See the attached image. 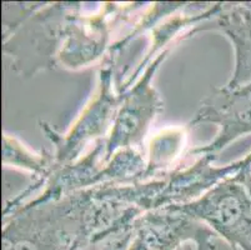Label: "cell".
Instances as JSON below:
<instances>
[{
    "mask_svg": "<svg viewBox=\"0 0 251 250\" xmlns=\"http://www.w3.org/2000/svg\"><path fill=\"white\" fill-rule=\"evenodd\" d=\"M94 196L90 189L3 213L1 250H81L89 244Z\"/></svg>",
    "mask_w": 251,
    "mask_h": 250,
    "instance_id": "6da1fadb",
    "label": "cell"
},
{
    "mask_svg": "<svg viewBox=\"0 0 251 250\" xmlns=\"http://www.w3.org/2000/svg\"><path fill=\"white\" fill-rule=\"evenodd\" d=\"M13 20H3V52L11 70L30 78L58 68V55L81 3H15Z\"/></svg>",
    "mask_w": 251,
    "mask_h": 250,
    "instance_id": "7a4b0ae2",
    "label": "cell"
},
{
    "mask_svg": "<svg viewBox=\"0 0 251 250\" xmlns=\"http://www.w3.org/2000/svg\"><path fill=\"white\" fill-rule=\"evenodd\" d=\"M120 54L109 50L98 75V90L83 113L64 134L56 132L47 121H39L40 129L54 145L56 165L69 164L80 158L81 151L91 141L105 139L111 130L125 91H120L123 75L118 72Z\"/></svg>",
    "mask_w": 251,
    "mask_h": 250,
    "instance_id": "3957f363",
    "label": "cell"
},
{
    "mask_svg": "<svg viewBox=\"0 0 251 250\" xmlns=\"http://www.w3.org/2000/svg\"><path fill=\"white\" fill-rule=\"evenodd\" d=\"M105 140L106 138L95 141L94 148L75 162L55 164L45 180L42 194L28 204H42L101 185L144 182L147 162L141 151L131 148L123 149L105 163Z\"/></svg>",
    "mask_w": 251,
    "mask_h": 250,
    "instance_id": "277c9868",
    "label": "cell"
},
{
    "mask_svg": "<svg viewBox=\"0 0 251 250\" xmlns=\"http://www.w3.org/2000/svg\"><path fill=\"white\" fill-rule=\"evenodd\" d=\"M213 155H201L194 164L176 168L145 182L120 185V196L141 213L159 210L170 205L190 203L231 178L239 168V160L224 167H215Z\"/></svg>",
    "mask_w": 251,
    "mask_h": 250,
    "instance_id": "5b68a950",
    "label": "cell"
},
{
    "mask_svg": "<svg viewBox=\"0 0 251 250\" xmlns=\"http://www.w3.org/2000/svg\"><path fill=\"white\" fill-rule=\"evenodd\" d=\"M209 226L231 250H251V198L227 178L190 203L166 206Z\"/></svg>",
    "mask_w": 251,
    "mask_h": 250,
    "instance_id": "8992f818",
    "label": "cell"
},
{
    "mask_svg": "<svg viewBox=\"0 0 251 250\" xmlns=\"http://www.w3.org/2000/svg\"><path fill=\"white\" fill-rule=\"evenodd\" d=\"M169 52L170 49H165L154 58L138 82L124 93L110 134L105 140V163L123 149L140 151L150 124L164 108L160 95L152 85V79L161 63L168 58Z\"/></svg>",
    "mask_w": 251,
    "mask_h": 250,
    "instance_id": "52a82bcc",
    "label": "cell"
},
{
    "mask_svg": "<svg viewBox=\"0 0 251 250\" xmlns=\"http://www.w3.org/2000/svg\"><path fill=\"white\" fill-rule=\"evenodd\" d=\"M143 3H104L95 14L77 13L70 22L58 55V66L69 70L84 68L108 54L113 27L129 17Z\"/></svg>",
    "mask_w": 251,
    "mask_h": 250,
    "instance_id": "ba28073f",
    "label": "cell"
},
{
    "mask_svg": "<svg viewBox=\"0 0 251 250\" xmlns=\"http://www.w3.org/2000/svg\"><path fill=\"white\" fill-rule=\"evenodd\" d=\"M202 124L216 125L218 134L206 145L189 151V155H213L218 159L219 153L236 139L251 134V83L235 89L214 88L201 100L188 128Z\"/></svg>",
    "mask_w": 251,
    "mask_h": 250,
    "instance_id": "9c48e42d",
    "label": "cell"
},
{
    "mask_svg": "<svg viewBox=\"0 0 251 250\" xmlns=\"http://www.w3.org/2000/svg\"><path fill=\"white\" fill-rule=\"evenodd\" d=\"M216 237L199 220L163 208L136 218L129 250H179L186 243L196 250H215Z\"/></svg>",
    "mask_w": 251,
    "mask_h": 250,
    "instance_id": "30bf717a",
    "label": "cell"
},
{
    "mask_svg": "<svg viewBox=\"0 0 251 250\" xmlns=\"http://www.w3.org/2000/svg\"><path fill=\"white\" fill-rule=\"evenodd\" d=\"M207 30H218L234 47L235 66L227 89L251 83V3H220L214 17L189 31L188 38Z\"/></svg>",
    "mask_w": 251,
    "mask_h": 250,
    "instance_id": "8fae6325",
    "label": "cell"
},
{
    "mask_svg": "<svg viewBox=\"0 0 251 250\" xmlns=\"http://www.w3.org/2000/svg\"><path fill=\"white\" fill-rule=\"evenodd\" d=\"M3 165L26 170L35 178V182L29 185L24 192L15 196L13 200L6 201L3 212H10L24 203V200L36 190L43 189L45 180L55 167L54 155L48 150L40 153L31 151L14 135L4 133L3 135Z\"/></svg>",
    "mask_w": 251,
    "mask_h": 250,
    "instance_id": "7c38bea8",
    "label": "cell"
},
{
    "mask_svg": "<svg viewBox=\"0 0 251 250\" xmlns=\"http://www.w3.org/2000/svg\"><path fill=\"white\" fill-rule=\"evenodd\" d=\"M188 127L168 128L154 137L150 143L149 160L144 182L168 173V168L184 148Z\"/></svg>",
    "mask_w": 251,
    "mask_h": 250,
    "instance_id": "4fadbf2b",
    "label": "cell"
},
{
    "mask_svg": "<svg viewBox=\"0 0 251 250\" xmlns=\"http://www.w3.org/2000/svg\"><path fill=\"white\" fill-rule=\"evenodd\" d=\"M134 222L123 224L105 233L86 245L83 250H129L134 235Z\"/></svg>",
    "mask_w": 251,
    "mask_h": 250,
    "instance_id": "5bb4252c",
    "label": "cell"
},
{
    "mask_svg": "<svg viewBox=\"0 0 251 250\" xmlns=\"http://www.w3.org/2000/svg\"><path fill=\"white\" fill-rule=\"evenodd\" d=\"M231 179L235 183L240 184L251 198V153L239 160V168Z\"/></svg>",
    "mask_w": 251,
    "mask_h": 250,
    "instance_id": "9a60e30c",
    "label": "cell"
},
{
    "mask_svg": "<svg viewBox=\"0 0 251 250\" xmlns=\"http://www.w3.org/2000/svg\"><path fill=\"white\" fill-rule=\"evenodd\" d=\"M179 250H196V249L195 247H194V244H191V243H186V244L182 245Z\"/></svg>",
    "mask_w": 251,
    "mask_h": 250,
    "instance_id": "2e32d148",
    "label": "cell"
}]
</instances>
